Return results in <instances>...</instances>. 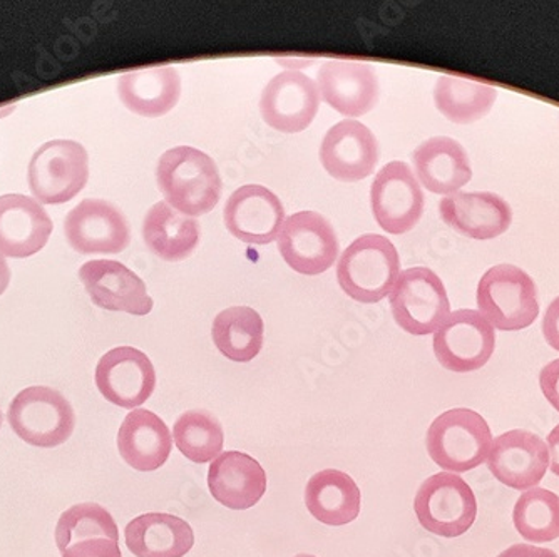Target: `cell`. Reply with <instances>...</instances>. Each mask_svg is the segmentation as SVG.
Here are the masks:
<instances>
[{"label": "cell", "mask_w": 559, "mask_h": 557, "mask_svg": "<svg viewBox=\"0 0 559 557\" xmlns=\"http://www.w3.org/2000/svg\"><path fill=\"white\" fill-rule=\"evenodd\" d=\"M156 178L166 203L191 218L210 213L222 198L218 166L197 147L166 151L159 157Z\"/></svg>", "instance_id": "1"}, {"label": "cell", "mask_w": 559, "mask_h": 557, "mask_svg": "<svg viewBox=\"0 0 559 557\" xmlns=\"http://www.w3.org/2000/svg\"><path fill=\"white\" fill-rule=\"evenodd\" d=\"M492 443L488 422L469 408H452L439 415L426 437L430 459L452 474H463L485 464Z\"/></svg>", "instance_id": "2"}, {"label": "cell", "mask_w": 559, "mask_h": 557, "mask_svg": "<svg viewBox=\"0 0 559 557\" xmlns=\"http://www.w3.org/2000/svg\"><path fill=\"white\" fill-rule=\"evenodd\" d=\"M401 275V260L391 240L364 235L342 253L337 266L341 288L352 300L379 304L391 295Z\"/></svg>", "instance_id": "3"}, {"label": "cell", "mask_w": 559, "mask_h": 557, "mask_svg": "<svg viewBox=\"0 0 559 557\" xmlns=\"http://www.w3.org/2000/svg\"><path fill=\"white\" fill-rule=\"evenodd\" d=\"M477 307L495 329H527L539 315L535 280L514 264H496L477 285Z\"/></svg>", "instance_id": "4"}, {"label": "cell", "mask_w": 559, "mask_h": 557, "mask_svg": "<svg viewBox=\"0 0 559 557\" xmlns=\"http://www.w3.org/2000/svg\"><path fill=\"white\" fill-rule=\"evenodd\" d=\"M12 430L25 443L43 449L62 446L74 432L75 414L68 399L50 387H27L8 412Z\"/></svg>", "instance_id": "5"}, {"label": "cell", "mask_w": 559, "mask_h": 557, "mask_svg": "<svg viewBox=\"0 0 559 557\" xmlns=\"http://www.w3.org/2000/svg\"><path fill=\"white\" fill-rule=\"evenodd\" d=\"M417 519L429 533L441 537H460L473 528L477 502L469 484L452 472L424 481L414 500Z\"/></svg>", "instance_id": "6"}, {"label": "cell", "mask_w": 559, "mask_h": 557, "mask_svg": "<svg viewBox=\"0 0 559 557\" xmlns=\"http://www.w3.org/2000/svg\"><path fill=\"white\" fill-rule=\"evenodd\" d=\"M27 179L40 203H68L90 179L87 151L75 141H49L34 153Z\"/></svg>", "instance_id": "7"}, {"label": "cell", "mask_w": 559, "mask_h": 557, "mask_svg": "<svg viewBox=\"0 0 559 557\" xmlns=\"http://www.w3.org/2000/svg\"><path fill=\"white\" fill-rule=\"evenodd\" d=\"M391 308L395 323L416 336L438 332L451 315L444 283L424 266L401 272L391 292Z\"/></svg>", "instance_id": "8"}, {"label": "cell", "mask_w": 559, "mask_h": 557, "mask_svg": "<svg viewBox=\"0 0 559 557\" xmlns=\"http://www.w3.org/2000/svg\"><path fill=\"white\" fill-rule=\"evenodd\" d=\"M495 327L477 310H457L435 333V354L445 370H479L495 354Z\"/></svg>", "instance_id": "9"}, {"label": "cell", "mask_w": 559, "mask_h": 557, "mask_svg": "<svg viewBox=\"0 0 559 557\" xmlns=\"http://www.w3.org/2000/svg\"><path fill=\"white\" fill-rule=\"evenodd\" d=\"M280 254L300 275H322L338 257L334 226L316 211H300L285 220L278 235Z\"/></svg>", "instance_id": "10"}, {"label": "cell", "mask_w": 559, "mask_h": 557, "mask_svg": "<svg viewBox=\"0 0 559 557\" xmlns=\"http://www.w3.org/2000/svg\"><path fill=\"white\" fill-rule=\"evenodd\" d=\"M370 204L384 232L409 233L424 213V193L413 169L402 162L389 163L380 169L370 188Z\"/></svg>", "instance_id": "11"}, {"label": "cell", "mask_w": 559, "mask_h": 557, "mask_svg": "<svg viewBox=\"0 0 559 557\" xmlns=\"http://www.w3.org/2000/svg\"><path fill=\"white\" fill-rule=\"evenodd\" d=\"M320 108L316 81L298 71H284L266 84L260 97V112L266 126L275 131H305Z\"/></svg>", "instance_id": "12"}, {"label": "cell", "mask_w": 559, "mask_h": 557, "mask_svg": "<svg viewBox=\"0 0 559 557\" xmlns=\"http://www.w3.org/2000/svg\"><path fill=\"white\" fill-rule=\"evenodd\" d=\"M64 233L69 245L83 254L121 253L131 241L128 220L105 200L81 201L66 216Z\"/></svg>", "instance_id": "13"}, {"label": "cell", "mask_w": 559, "mask_h": 557, "mask_svg": "<svg viewBox=\"0 0 559 557\" xmlns=\"http://www.w3.org/2000/svg\"><path fill=\"white\" fill-rule=\"evenodd\" d=\"M96 386L106 401L134 411L155 392L156 370L138 348H112L97 364Z\"/></svg>", "instance_id": "14"}, {"label": "cell", "mask_w": 559, "mask_h": 557, "mask_svg": "<svg viewBox=\"0 0 559 557\" xmlns=\"http://www.w3.org/2000/svg\"><path fill=\"white\" fill-rule=\"evenodd\" d=\"M225 226L235 238L250 245L276 240L285 223V208L265 186H241L226 201Z\"/></svg>", "instance_id": "15"}, {"label": "cell", "mask_w": 559, "mask_h": 557, "mask_svg": "<svg viewBox=\"0 0 559 557\" xmlns=\"http://www.w3.org/2000/svg\"><path fill=\"white\" fill-rule=\"evenodd\" d=\"M488 467L499 483L511 489H535L549 465L545 440L530 430H511L492 443Z\"/></svg>", "instance_id": "16"}, {"label": "cell", "mask_w": 559, "mask_h": 557, "mask_svg": "<svg viewBox=\"0 0 559 557\" xmlns=\"http://www.w3.org/2000/svg\"><path fill=\"white\" fill-rule=\"evenodd\" d=\"M320 163L332 178L357 182L376 169L379 144L366 125L347 119L326 132L320 146Z\"/></svg>", "instance_id": "17"}, {"label": "cell", "mask_w": 559, "mask_h": 557, "mask_svg": "<svg viewBox=\"0 0 559 557\" xmlns=\"http://www.w3.org/2000/svg\"><path fill=\"white\" fill-rule=\"evenodd\" d=\"M80 278L96 307L144 317L153 310V298L143 280L128 266L112 260L87 261Z\"/></svg>", "instance_id": "18"}, {"label": "cell", "mask_w": 559, "mask_h": 557, "mask_svg": "<svg viewBox=\"0 0 559 557\" xmlns=\"http://www.w3.org/2000/svg\"><path fill=\"white\" fill-rule=\"evenodd\" d=\"M317 87L320 99L347 118L367 115L379 100V79L366 62H325L317 74Z\"/></svg>", "instance_id": "19"}, {"label": "cell", "mask_w": 559, "mask_h": 557, "mask_svg": "<svg viewBox=\"0 0 559 557\" xmlns=\"http://www.w3.org/2000/svg\"><path fill=\"white\" fill-rule=\"evenodd\" d=\"M445 225L473 240H492L513 223L510 203L495 193H454L439 204Z\"/></svg>", "instance_id": "20"}, {"label": "cell", "mask_w": 559, "mask_h": 557, "mask_svg": "<svg viewBox=\"0 0 559 557\" xmlns=\"http://www.w3.org/2000/svg\"><path fill=\"white\" fill-rule=\"evenodd\" d=\"M52 233V220L33 198L25 194L0 197V253L27 258L39 253Z\"/></svg>", "instance_id": "21"}, {"label": "cell", "mask_w": 559, "mask_h": 557, "mask_svg": "<svg viewBox=\"0 0 559 557\" xmlns=\"http://www.w3.org/2000/svg\"><path fill=\"white\" fill-rule=\"evenodd\" d=\"M266 472L257 459L231 450L212 462L209 487L213 499L234 511H247L266 493Z\"/></svg>", "instance_id": "22"}, {"label": "cell", "mask_w": 559, "mask_h": 557, "mask_svg": "<svg viewBox=\"0 0 559 557\" xmlns=\"http://www.w3.org/2000/svg\"><path fill=\"white\" fill-rule=\"evenodd\" d=\"M122 461L140 472H155L166 464L173 450V434L155 412L134 408L118 432Z\"/></svg>", "instance_id": "23"}, {"label": "cell", "mask_w": 559, "mask_h": 557, "mask_svg": "<svg viewBox=\"0 0 559 557\" xmlns=\"http://www.w3.org/2000/svg\"><path fill=\"white\" fill-rule=\"evenodd\" d=\"M417 181L435 194H451L466 186L473 178L469 156L460 143L451 138H430L413 154Z\"/></svg>", "instance_id": "24"}, {"label": "cell", "mask_w": 559, "mask_h": 557, "mask_svg": "<svg viewBox=\"0 0 559 557\" xmlns=\"http://www.w3.org/2000/svg\"><path fill=\"white\" fill-rule=\"evenodd\" d=\"M121 103L133 115L162 118L173 111L181 96V78L175 68H143L119 78Z\"/></svg>", "instance_id": "25"}, {"label": "cell", "mask_w": 559, "mask_h": 557, "mask_svg": "<svg viewBox=\"0 0 559 557\" xmlns=\"http://www.w3.org/2000/svg\"><path fill=\"white\" fill-rule=\"evenodd\" d=\"M126 546L136 557H185L194 546V533L185 519L150 512L124 529Z\"/></svg>", "instance_id": "26"}, {"label": "cell", "mask_w": 559, "mask_h": 557, "mask_svg": "<svg viewBox=\"0 0 559 557\" xmlns=\"http://www.w3.org/2000/svg\"><path fill=\"white\" fill-rule=\"evenodd\" d=\"M305 503L317 521L338 528L359 518L362 494L350 475L325 469L307 483Z\"/></svg>", "instance_id": "27"}, {"label": "cell", "mask_w": 559, "mask_h": 557, "mask_svg": "<svg viewBox=\"0 0 559 557\" xmlns=\"http://www.w3.org/2000/svg\"><path fill=\"white\" fill-rule=\"evenodd\" d=\"M143 238L156 257L165 261L187 260L200 241V225L191 216L159 201L147 211Z\"/></svg>", "instance_id": "28"}, {"label": "cell", "mask_w": 559, "mask_h": 557, "mask_svg": "<svg viewBox=\"0 0 559 557\" xmlns=\"http://www.w3.org/2000/svg\"><path fill=\"white\" fill-rule=\"evenodd\" d=\"M265 325L259 311L250 307H231L216 315L212 327L213 342L228 360L247 364L259 357Z\"/></svg>", "instance_id": "29"}, {"label": "cell", "mask_w": 559, "mask_h": 557, "mask_svg": "<svg viewBox=\"0 0 559 557\" xmlns=\"http://www.w3.org/2000/svg\"><path fill=\"white\" fill-rule=\"evenodd\" d=\"M498 91L473 79L441 75L435 86L438 111L454 125H471L488 116Z\"/></svg>", "instance_id": "30"}, {"label": "cell", "mask_w": 559, "mask_h": 557, "mask_svg": "<svg viewBox=\"0 0 559 557\" xmlns=\"http://www.w3.org/2000/svg\"><path fill=\"white\" fill-rule=\"evenodd\" d=\"M176 447L188 461L209 464L222 455L225 434L212 412L203 408L185 412L173 427Z\"/></svg>", "instance_id": "31"}, {"label": "cell", "mask_w": 559, "mask_h": 557, "mask_svg": "<svg viewBox=\"0 0 559 557\" xmlns=\"http://www.w3.org/2000/svg\"><path fill=\"white\" fill-rule=\"evenodd\" d=\"M518 533L533 543H551L559 537V496L535 487L518 499L513 512Z\"/></svg>", "instance_id": "32"}, {"label": "cell", "mask_w": 559, "mask_h": 557, "mask_svg": "<svg viewBox=\"0 0 559 557\" xmlns=\"http://www.w3.org/2000/svg\"><path fill=\"white\" fill-rule=\"evenodd\" d=\"M112 540L118 543V525L103 506L94 502L78 503L59 518L56 525V544L64 550L71 544L86 540Z\"/></svg>", "instance_id": "33"}, {"label": "cell", "mask_w": 559, "mask_h": 557, "mask_svg": "<svg viewBox=\"0 0 559 557\" xmlns=\"http://www.w3.org/2000/svg\"><path fill=\"white\" fill-rule=\"evenodd\" d=\"M61 554L62 557H122L119 544L106 537L71 544Z\"/></svg>", "instance_id": "34"}, {"label": "cell", "mask_w": 559, "mask_h": 557, "mask_svg": "<svg viewBox=\"0 0 559 557\" xmlns=\"http://www.w3.org/2000/svg\"><path fill=\"white\" fill-rule=\"evenodd\" d=\"M539 386L549 404L559 412V358L546 365L539 376Z\"/></svg>", "instance_id": "35"}, {"label": "cell", "mask_w": 559, "mask_h": 557, "mask_svg": "<svg viewBox=\"0 0 559 557\" xmlns=\"http://www.w3.org/2000/svg\"><path fill=\"white\" fill-rule=\"evenodd\" d=\"M543 335L559 352V297L555 298L543 318Z\"/></svg>", "instance_id": "36"}, {"label": "cell", "mask_w": 559, "mask_h": 557, "mask_svg": "<svg viewBox=\"0 0 559 557\" xmlns=\"http://www.w3.org/2000/svg\"><path fill=\"white\" fill-rule=\"evenodd\" d=\"M498 557H558V554L551 549H543V547L531 546V544H514L510 549L499 554Z\"/></svg>", "instance_id": "37"}, {"label": "cell", "mask_w": 559, "mask_h": 557, "mask_svg": "<svg viewBox=\"0 0 559 557\" xmlns=\"http://www.w3.org/2000/svg\"><path fill=\"white\" fill-rule=\"evenodd\" d=\"M546 446L549 450V465H551L552 474L559 477V424L549 434Z\"/></svg>", "instance_id": "38"}, {"label": "cell", "mask_w": 559, "mask_h": 557, "mask_svg": "<svg viewBox=\"0 0 559 557\" xmlns=\"http://www.w3.org/2000/svg\"><path fill=\"white\" fill-rule=\"evenodd\" d=\"M9 283H11V270L4 254L0 253V295L8 289Z\"/></svg>", "instance_id": "39"}, {"label": "cell", "mask_w": 559, "mask_h": 557, "mask_svg": "<svg viewBox=\"0 0 559 557\" xmlns=\"http://www.w3.org/2000/svg\"><path fill=\"white\" fill-rule=\"evenodd\" d=\"M295 557H317V556H312V554H297V556Z\"/></svg>", "instance_id": "40"}, {"label": "cell", "mask_w": 559, "mask_h": 557, "mask_svg": "<svg viewBox=\"0 0 559 557\" xmlns=\"http://www.w3.org/2000/svg\"><path fill=\"white\" fill-rule=\"evenodd\" d=\"M4 424V415H2V411H0V427Z\"/></svg>", "instance_id": "41"}]
</instances>
